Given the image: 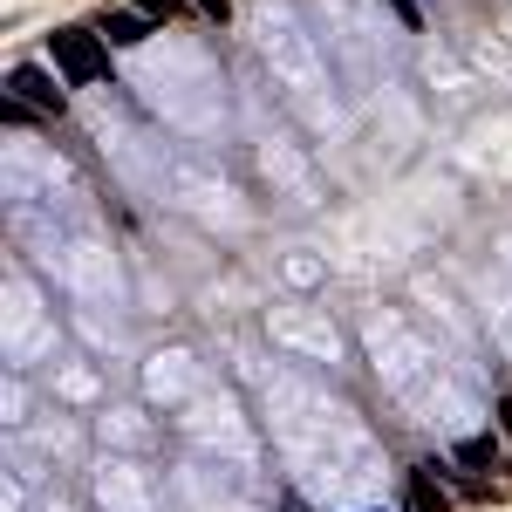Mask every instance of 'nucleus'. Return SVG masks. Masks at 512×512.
I'll return each instance as SVG.
<instances>
[{"instance_id": "obj_1", "label": "nucleus", "mask_w": 512, "mask_h": 512, "mask_svg": "<svg viewBox=\"0 0 512 512\" xmlns=\"http://www.w3.org/2000/svg\"><path fill=\"white\" fill-rule=\"evenodd\" d=\"M48 62H55L62 82H110L117 76V69H110V41L96 35V28H82V21H69V28L48 35Z\"/></svg>"}, {"instance_id": "obj_2", "label": "nucleus", "mask_w": 512, "mask_h": 512, "mask_svg": "<svg viewBox=\"0 0 512 512\" xmlns=\"http://www.w3.org/2000/svg\"><path fill=\"white\" fill-rule=\"evenodd\" d=\"M7 96H14V103H35L41 117H62V110H69V82L41 76V62H14V69H7Z\"/></svg>"}, {"instance_id": "obj_3", "label": "nucleus", "mask_w": 512, "mask_h": 512, "mask_svg": "<svg viewBox=\"0 0 512 512\" xmlns=\"http://www.w3.org/2000/svg\"><path fill=\"white\" fill-rule=\"evenodd\" d=\"M151 28H158V21H151V14H137L130 0H117V7H103V14H96V35H103V41H117V48L144 41Z\"/></svg>"}, {"instance_id": "obj_4", "label": "nucleus", "mask_w": 512, "mask_h": 512, "mask_svg": "<svg viewBox=\"0 0 512 512\" xmlns=\"http://www.w3.org/2000/svg\"><path fill=\"white\" fill-rule=\"evenodd\" d=\"M451 458H458V472H492V458H499V444H492V437H465V444H458V451H451Z\"/></svg>"}, {"instance_id": "obj_5", "label": "nucleus", "mask_w": 512, "mask_h": 512, "mask_svg": "<svg viewBox=\"0 0 512 512\" xmlns=\"http://www.w3.org/2000/svg\"><path fill=\"white\" fill-rule=\"evenodd\" d=\"M410 512H451V499L431 485V472H410Z\"/></svg>"}, {"instance_id": "obj_6", "label": "nucleus", "mask_w": 512, "mask_h": 512, "mask_svg": "<svg viewBox=\"0 0 512 512\" xmlns=\"http://www.w3.org/2000/svg\"><path fill=\"white\" fill-rule=\"evenodd\" d=\"M130 7H137V14H151L158 28H164V21H192V14H198L192 0H130Z\"/></svg>"}, {"instance_id": "obj_7", "label": "nucleus", "mask_w": 512, "mask_h": 512, "mask_svg": "<svg viewBox=\"0 0 512 512\" xmlns=\"http://www.w3.org/2000/svg\"><path fill=\"white\" fill-rule=\"evenodd\" d=\"M198 21H233V0H192Z\"/></svg>"}, {"instance_id": "obj_8", "label": "nucleus", "mask_w": 512, "mask_h": 512, "mask_svg": "<svg viewBox=\"0 0 512 512\" xmlns=\"http://www.w3.org/2000/svg\"><path fill=\"white\" fill-rule=\"evenodd\" d=\"M7 123H14V130H21V123H41V110H35V103H14V96H7Z\"/></svg>"}, {"instance_id": "obj_9", "label": "nucleus", "mask_w": 512, "mask_h": 512, "mask_svg": "<svg viewBox=\"0 0 512 512\" xmlns=\"http://www.w3.org/2000/svg\"><path fill=\"white\" fill-rule=\"evenodd\" d=\"M396 7V21H403V28H424V7H417V0H390Z\"/></svg>"}, {"instance_id": "obj_10", "label": "nucleus", "mask_w": 512, "mask_h": 512, "mask_svg": "<svg viewBox=\"0 0 512 512\" xmlns=\"http://www.w3.org/2000/svg\"><path fill=\"white\" fill-rule=\"evenodd\" d=\"M499 424H506V431H512V396H506V403H499Z\"/></svg>"}]
</instances>
